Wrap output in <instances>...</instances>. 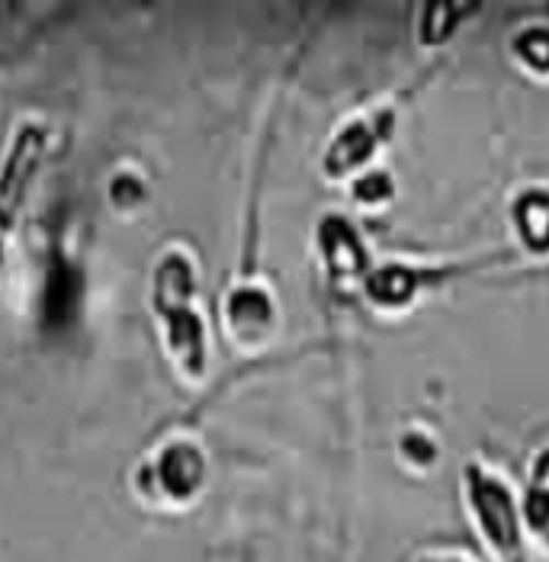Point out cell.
<instances>
[{"label": "cell", "instance_id": "1", "mask_svg": "<svg viewBox=\"0 0 549 562\" xmlns=\"http://www.w3.org/2000/svg\"><path fill=\"white\" fill-rule=\"evenodd\" d=\"M193 273L180 255H170L161 260L155 273V303L158 315L165 318L168 341L173 357L187 373H197L203 363V335H200V318L190 308V290H193Z\"/></svg>", "mask_w": 549, "mask_h": 562}, {"label": "cell", "instance_id": "2", "mask_svg": "<svg viewBox=\"0 0 549 562\" xmlns=\"http://www.w3.org/2000/svg\"><path fill=\"white\" fill-rule=\"evenodd\" d=\"M45 145H48V132L36 123H26L16 130L13 142L0 158V263L7 241L16 228V218L23 213V203L36 183V173L43 168Z\"/></svg>", "mask_w": 549, "mask_h": 562}]
</instances>
